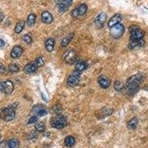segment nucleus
Masks as SVG:
<instances>
[{
    "label": "nucleus",
    "mask_w": 148,
    "mask_h": 148,
    "mask_svg": "<svg viewBox=\"0 0 148 148\" xmlns=\"http://www.w3.org/2000/svg\"><path fill=\"white\" fill-rule=\"evenodd\" d=\"M107 19V14L104 13V12H102L99 15L96 17V20H95V22H96V25L99 27H101L103 26L104 23L105 22Z\"/></svg>",
    "instance_id": "ddd939ff"
},
{
    "label": "nucleus",
    "mask_w": 148,
    "mask_h": 148,
    "mask_svg": "<svg viewBox=\"0 0 148 148\" xmlns=\"http://www.w3.org/2000/svg\"><path fill=\"white\" fill-rule=\"evenodd\" d=\"M98 82L100 84L101 88H108L110 85V80L108 77H107L106 76H101L99 77L98 79Z\"/></svg>",
    "instance_id": "f8f14e48"
},
{
    "label": "nucleus",
    "mask_w": 148,
    "mask_h": 148,
    "mask_svg": "<svg viewBox=\"0 0 148 148\" xmlns=\"http://www.w3.org/2000/svg\"><path fill=\"white\" fill-rule=\"evenodd\" d=\"M35 127L37 131L39 132H44L46 129V127L45 125V124H43V123L42 122L37 123Z\"/></svg>",
    "instance_id": "cd10ccee"
},
{
    "label": "nucleus",
    "mask_w": 148,
    "mask_h": 148,
    "mask_svg": "<svg viewBox=\"0 0 148 148\" xmlns=\"http://www.w3.org/2000/svg\"><path fill=\"white\" fill-rule=\"evenodd\" d=\"M130 39L132 40H137V39H141L145 36V31L139 28V27L137 25H133L130 28Z\"/></svg>",
    "instance_id": "20e7f679"
},
{
    "label": "nucleus",
    "mask_w": 148,
    "mask_h": 148,
    "mask_svg": "<svg viewBox=\"0 0 148 148\" xmlns=\"http://www.w3.org/2000/svg\"><path fill=\"white\" fill-rule=\"evenodd\" d=\"M23 53V49L21 46L16 45L13 47L11 52H10V56L14 59H17V58L20 57Z\"/></svg>",
    "instance_id": "9b49d317"
},
{
    "label": "nucleus",
    "mask_w": 148,
    "mask_h": 148,
    "mask_svg": "<svg viewBox=\"0 0 148 148\" xmlns=\"http://www.w3.org/2000/svg\"><path fill=\"white\" fill-rule=\"evenodd\" d=\"M37 68L38 67L36 65L35 63H30V64H27V65H25V67H24V72L27 74H31L33 73L36 72Z\"/></svg>",
    "instance_id": "a211bd4d"
},
{
    "label": "nucleus",
    "mask_w": 148,
    "mask_h": 148,
    "mask_svg": "<svg viewBox=\"0 0 148 148\" xmlns=\"http://www.w3.org/2000/svg\"><path fill=\"white\" fill-rule=\"evenodd\" d=\"M63 59L65 61V62L67 64H73L75 62H76L77 60V55H76V52L73 50H69L67 52L64 53L63 55Z\"/></svg>",
    "instance_id": "423d86ee"
},
{
    "label": "nucleus",
    "mask_w": 148,
    "mask_h": 148,
    "mask_svg": "<svg viewBox=\"0 0 148 148\" xmlns=\"http://www.w3.org/2000/svg\"><path fill=\"white\" fill-rule=\"evenodd\" d=\"M76 143V140H75V138L71 136H69L66 137L65 140H64V145H65L66 147H71L73 146Z\"/></svg>",
    "instance_id": "4be33fe9"
},
{
    "label": "nucleus",
    "mask_w": 148,
    "mask_h": 148,
    "mask_svg": "<svg viewBox=\"0 0 148 148\" xmlns=\"http://www.w3.org/2000/svg\"><path fill=\"white\" fill-rule=\"evenodd\" d=\"M9 148H18V141L16 138H10L8 141Z\"/></svg>",
    "instance_id": "393cba45"
},
{
    "label": "nucleus",
    "mask_w": 148,
    "mask_h": 148,
    "mask_svg": "<svg viewBox=\"0 0 148 148\" xmlns=\"http://www.w3.org/2000/svg\"><path fill=\"white\" fill-rule=\"evenodd\" d=\"M16 113L14 108H6L0 110V118L6 121H10L15 118Z\"/></svg>",
    "instance_id": "f03ea898"
},
{
    "label": "nucleus",
    "mask_w": 148,
    "mask_h": 148,
    "mask_svg": "<svg viewBox=\"0 0 148 148\" xmlns=\"http://www.w3.org/2000/svg\"><path fill=\"white\" fill-rule=\"evenodd\" d=\"M3 19H4V14H2V13H1V12H0V22H2Z\"/></svg>",
    "instance_id": "e433bc0d"
},
{
    "label": "nucleus",
    "mask_w": 148,
    "mask_h": 148,
    "mask_svg": "<svg viewBox=\"0 0 148 148\" xmlns=\"http://www.w3.org/2000/svg\"><path fill=\"white\" fill-rule=\"evenodd\" d=\"M88 10V6L85 4H82L79 7L72 11V16L77 18L79 16H83Z\"/></svg>",
    "instance_id": "1a4fd4ad"
},
{
    "label": "nucleus",
    "mask_w": 148,
    "mask_h": 148,
    "mask_svg": "<svg viewBox=\"0 0 148 148\" xmlns=\"http://www.w3.org/2000/svg\"><path fill=\"white\" fill-rule=\"evenodd\" d=\"M143 78L144 76L142 74L138 73L131 76L128 79L126 84V90L128 95L132 96L138 91L140 84L143 80Z\"/></svg>",
    "instance_id": "f257e3e1"
},
{
    "label": "nucleus",
    "mask_w": 148,
    "mask_h": 148,
    "mask_svg": "<svg viewBox=\"0 0 148 148\" xmlns=\"http://www.w3.org/2000/svg\"><path fill=\"white\" fill-rule=\"evenodd\" d=\"M36 22V16L35 14H31L28 16L27 19V25L29 27H33L35 25Z\"/></svg>",
    "instance_id": "5701e85b"
},
{
    "label": "nucleus",
    "mask_w": 148,
    "mask_h": 148,
    "mask_svg": "<svg viewBox=\"0 0 148 148\" xmlns=\"http://www.w3.org/2000/svg\"><path fill=\"white\" fill-rule=\"evenodd\" d=\"M42 20L45 24H51L53 20V17L51 13L48 11H45L42 14Z\"/></svg>",
    "instance_id": "2eb2a0df"
},
{
    "label": "nucleus",
    "mask_w": 148,
    "mask_h": 148,
    "mask_svg": "<svg viewBox=\"0 0 148 148\" xmlns=\"http://www.w3.org/2000/svg\"><path fill=\"white\" fill-rule=\"evenodd\" d=\"M113 112V109H110V108H104L101 109V110L99 112V114H98L97 116H99V119H104L107 116H110Z\"/></svg>",
    "instance_id": "f3484780"
},
{
    "label": "nucleus",
    "mask_w": 148,
    "mask_h": 148,
    "mask_svg": "<svg viewBox=\"0 0 148 148\" xmlns=\"http://www.w3.org/2000/svg\"><path fill=\"white\" fill-rule=\"evenodd\" d=\"M138 119L134 117V118H132L131 119L128 121L127 124V128L129 130H135L136 128L137 125H138Z\"/></svg>",
    "instance_id": "6ab92c4d"
},
{
    "label": "nucleus",
    "mask_w": 148,
    "mask_h": 148,
    "mask_svg": "<svg viewBox=\"0 0 148 148\" xmlns=\"http://www.w3.org/2000/svg\"><path fill=\"white\" fill-rule=\"evenodd\" d=\"M73 0H58L59 5V11L61 14H63L68 9L71 5Z\"/></svg>",
    "instance_id": "9d476101"
},
{
    "label": "nucleus",
    "mask_w": 148,
    "mask_h": 148,
    "mask_svg": "<svg viewBox=\"0 0 148 148\" xmlns=\"http://www.w3.org/2000/svg\"><path fill=\"white\" fill-rule=\"evenodd\" d=\"M14 90V85L13 82L9 80L2 82L0 83V90L5 94H10Z\"/></svg>",
    "instance_id": "0eeeda50"
},
{
    "label": "nucleus",
    "mask_w": 148,
    "mask_h": 148,
    "mask_svg": "<svg viewBox=\"0 0 148 148\" xmlns=\"http://www.w3.org/2000/svg\"><path fill=\"white\" fill-rule=\"evenodd\" d=\"M8 71L10 73H16L18 71V67L15 64H10L8 67Z\"/></svg>",
    "instance_id": "c756f323"
},
{
    "label": "nucleus",
    "mask_w": 148,
    "mask_h": 148,
    "mask_svg": "<svg viewBox=\"0 0 148 148\" xmlns=\"http://www.w3.org/2000/svg\"><path fill=\"white\" fill-rule=\"evenodd\" d=\"M125 32V27L121 24L116 25L110 28V35L114 39H119L123 35Z\"/></svg>",
    "instance_id": "39448f33"
},
{
    "label": "nucleus",
    "mask_w": 148,
    "mask_h": 148,
    "mask_svg": "<svg viewBox=\"0 0 148 148\" xmlns=\"http://www.w3.org/2000/svg\"><path fill=\"white\" fill-rule=\"evenodd\" d=\"M34 63H35L36 65L37 66V67H42V66H43V64H45V60L44 59H43V57L39 56V57L34 61Z\"/></svg>",
    "instance_id": "bb28decb"
},
{
    "label": "nucleus",
    "mask_w": 148,
    "mask_h": 148,
    "mask_svg": "<svg viewBox=\"0 0 148 148\" xmlns=\"http://www.w3.org/2000/svg\"><path fill=\"white\" fill-rule=\"evenodd\" d=\"M88 64H87V62H83V61H79L77 62L76 64V71H79V72H82V71H84L88 68Z\"/></svg>",
    "instance_id": "aec40b11"
},
{
    "label": "nucleus",
    "mask_w": 148,
    "mask_h": 148,
    "mask_svg": "<svg viewBox=\"0 0 148 148\" xmlns=\"http://www.w3.org/2000/svg\"><path fill=\"white\" fill-rule=\"evenodd\" d=\"M25 23L24 21L18 22L15 27V32L16 33V34H19V33L22 32V30H23L24 27H25Z\"/></svg>",
    "instance_id": "b1692460"
},
{
    "label": "nucleus",
    "mask_w": 148,
    "mask_h": 148,
    "mask_svg": "<svg viewBox=\"0 0 148 148\" xmlns=\"http://www.w3.org/2000/svg\"><path fill=\"white\" fill-rule=\"evenodd\" d=\"M121 21V15L119 14H117L116 15L113 16L112 18L109 20V22H108V26L110 27H113L116 25H118V24L120 23V22Z\"/></svg>",
    "instance_id": "4468645a"
},
{
    "label": "nucleus",
    "mask_w": 148,
    "mask_h": 148,
    "mask_svg": "<svg viewBox=\"0 0 148 148\" xmlns=\"http://www.w3.org/2000/svg\"><path fill=\"white\" fill-rule=\"evenodd\" d=\"M37 114H38V116H41V117H42V116H45L47 114V111H46L45 110L42 109L41 110H39V112H38V113H37Z\"/></svg>",
    "instance_id": "473e14b6"
},
{
    "label": "nucleus",
    "mask_w": 148,
    "mask_h": 148,
    "mask_svg": "<svg viewBox=\"0 0 148 148\" xmlns=\"http://www.w3.org/2000/svg\"><path fill=\"white\" fill-rule=\"evenodd\" d=\"M51 125L53 127L56 128V129H62L64 127L67 125V120L64 116H56L51 119Z\"/></svg>",
    "instance_id": "7ed1b4c3"
},
{
    "label": "nucleus",
    "mask_w": 148,
    "mask_h": 148,
    "mask_svg": "<svg viewBox=\"0 0 148 148\" xmlns=\"http://www.w3.org/2000/svg\"><path fill=\"white\" fill-rule=\"evenodd\" d=\"M5 71H6V68H5V66H3V65L0 66V73H5Z\"/></svg>",
    "instance_id": "f704fd0d"
},
{
    "label": "nucleus",
    "mask_w": 148,
    "mask_h": 148,
    "mask_svg": "<svg viewBox=\"0 0 148 148\" xmlns=\"http://www.w3.org/2000/svg\"><path fill=\"white\" fill-rule=\"evenodd\" d=\"M22 39H23L24 42H25L27 44H30L32 42V38L29 35H27V34L24 35L23 37H22Z\"/></svg>",
    "instance_id": "7c9ffc66"
},
{
    "label": "nucleus",
    "mask_w": 148,
    "mask_h": 148,
    "mask_svg": "<svg viewBox=\"0 0 148 148\" xmlns=\"http://www.w3.org/2000/svg\"><path fill=\"white\" fill-rule=\"evenodd\" d=\"M5 42H4V41L2 40V39H0V47H4V46H5Z\"/></svg>",
    "instance_id": "c9c22d12"
},
{
    "label": "nucleus",
    "mask_w": 148,
    "mask_h": 148,
    "mask_svg": "<svg viewBox=\"0 0 148 148\" xmlns=\"http://www.w3.org/2000/svg\"><path fill=\"white\" fill-rule=\"evenodd\" d=\"M79 79H80V72L76 70L67 78V84L71 87H74L79 82Z\"/></svg>",
    "instance_id": "6e6552de"
},
{
    "label": "nucleus",
    "mask_w": 148,
    "mask_h": 148,
    "mask_svg": "<svg viewBox=\"0 0 148 148\" xmlns=\"http://www.w3.org/2000/svg\"><path fill=\"white\" fill-rule=\"evenodd\" d=\"M123 87H124V84H123V83L121 82V81H119V80L116 81V82H115L114 84V88L117 91L121 90L123 88Z\"/></svg>",
    "instance_id": "c85d7f7f"
},
{
    "label": "nucleus",
    "mask_w": 148,
    "mask_h": 148,
    "mask_svg": "<svg viewBox=\"0 0 148 148\" xmlns=\"http://www.w3.org/2000/svg\"><path fill=\"white\" fill-rule=\"evenodd\" d=\"M145 45V42L142 39H137V40H133V42H130L129 45L130 49H135L137 47H144Z\"/></svg>",
    "instance_id": "dca6fc26"
},
{
    "label": "nucleus",
    "mask_w": 148,
    "mask_h": 148,
    "mask_svg": "<svg viewBox=\"0 0 148 148\" xmlns=\"http://www.w3.org/2000/svg\"><path fill=\"white\" fill-rule=\"evenodd\" d=\"M0 139H1V136H0Z\"/></svg>",
    "instance_id": "4c0bfd02"
},
{
    "label": "nucleus",
    "mask_w": 148,
    "mask_h": 148,
    "mask_svg": "<svg viewBox=\"0 0 148 148\" xmlns=\"http://www.w3.org/2000/svg\"><path fill=\"white\" fill-rule=\"evenodd\" d=\"M0 148H9L8 141H2L0 143Z\"/></svg>",
    "instance_id": "72a5a7b5"
},
{
    "label": "nucleus",
    "mask_w": 148,
    "mask_h": 148,
    "mask_svg": "<svg viewBox=\"0 0 148 148\" xmlns=\"http://www.w3.org/2000/svg\"><path fill=\"white\" fill-rule=\"evenodd\" d=\"M54 45H55V41L53 38H50L47 39L45 42V48L48 52H51L53 51Z\"/></svg>",
    "instance_id": "412c9836"
},
{
    "label": "nucleus",
    "mask_w": 148,
    "mask_h": 148,
    "mask_svg": "<svg viewBox=\"0 0 148 148\" xmlns=\"http://www.w3.org/2000/svg\"><path fill=\"white\" fill-rule=\"evenodd\" d=\"M73 37V35H69L67 36L64 37V39L62 40V42H61V45L62 46V47H66V46L67 45L69 44L70 42L71 41V39H72V38Z\"/></svg>",
    "instance_id": "a878e982"
},
{
    "label": "nucleus",
    "mask_w": 148,
    "mask_h": 148,
    "mask_svg": "<svg viewBox=\"0 0 148 148\" xmlns=\"http://www.w3.org/2000/svg\"><path fill=\"white\" fill-rule=\"evenodd\" d=\"M38 120V118H37L36 116H31V118H30L28 121V124H34V123H36Z\"/></svg>",
    "instance_id": "2f4dec72"
}]
</instances>
